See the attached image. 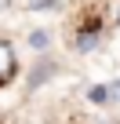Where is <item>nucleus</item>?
<instances>
[{"label":"nucleus","mask_w":120,"mask_h":124,"mask_svg":"<svg viewBox=\"0 0 120 124\" xmlns=\"http://www.w3.org/2000/svg\"><path fill=\"white\" fill-rule=\"evenodd\" d=\"M87 99H91V102H109V91H106V88H91Z\"/></svg>","instance_id":"4"},{"label":"nucleus","mask_w":120,"mask_h":124,"mask_svg":"<svg viewBox=\"0 0 120 124\" xmlns=\"http://www.w3.org/2000/svg\"><path fill=\"white\" fill-rule=\"evenodd\" d=\"M18 70V58H15V44L0 40V84H7Z\"/></svg>","instance_id":"1"},{"label":"nucleus","mask_w":120,"mask_h":124,"mask_svg":"<svg viewBox=\"0 0 120 124\" xmlns=\"http://www.w3.org/2000/svg\"><path fill=\"white\" fill-rule=\"evenodd\" d=\"M106 91H109V99H113V102H120V80H113Z\"/></svg>","instance_id":"6"},{"label":"nucleus","mask_w":120,"mask_h":124,"mask_svg":"<svg viewBox=\"0 0 120 124\" xmlns=\"http://www.w3.org/2000/svg\"><path fill=\"white\" fill-rule=\"evenodd\" d=\"M29 44H33V47H36V51H44V47H47V44H51V37H47V33H40V29H36V33H29Z\"/></svg>","instance_id":"3"},{"label":"nucleus","mask_w":120,"mask_h":124,"mask_svg":"<svg viewBox=\"0 0 120 124\" xmlns=\"http://www.w3.org/2000/svg\"><path fill=\"white\" fill-rule=\"evenodd\" d=\"M116 22H120V11H116Z\"/></svg>","instance_id":"8"},{"label":"nucleus","mask_w":120,"mask_h":124,"mask_svg":"<svg viewBox=\"0 0 120 124\" xmlns=\"http://www.w3.org/2000/svg\"><path fill=\"white\" fill-rule=\"evenodd\" d=\"M98 40H102L98 33H80V37H77V47H80V51H91Z\"/></svg>","instance_id":"2"},{"label":"nucleus","mask_w":120,"mask_h":124,"mask_svg":"<svg viewBox=\"0 0 120 124\" xmlns=\"http://www.w3.org/2000/svg\"><path fill=\"white\" fill-rule=\"evenodd\" d=\"M29 8H33V11H40V8L55 11V8H58V0H29Z\"/></svg>","instance_id":"5"},{"label":"nucleus","mask_w":120,"mask_h":124,"mask_svg":"<svg viewBox=\"0 0 120 124\" xmlns=\"http://www.w3.org/2000/svg\"><path fill=\"white\" fill-rule=\"evenodd\" d=\"M7 4H11V0H0V11H4V8H7Z\"/></svg>","instance_id":"7"}]
</instances>
